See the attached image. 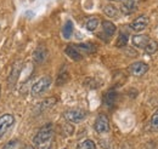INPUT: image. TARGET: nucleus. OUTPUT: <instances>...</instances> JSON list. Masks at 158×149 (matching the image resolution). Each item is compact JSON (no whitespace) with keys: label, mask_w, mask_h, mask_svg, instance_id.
Instances as JSON below:
<instances>
[{"label":"nucleus","mask_w":158,"mask_h":149,"mask_svg":"<svg viewBox=\"0 0 158 149\" xmlns=\"http://www.w3.org/2000/svg\"><path fill=\"white\" fill-rule=\"evenodd\" d=\"M51 85V78L50 76H43L39 80L32 86V95L33 96H40L45 91H48V89Z\"/></svg>","instance_id":"obj_2"},{"label":"nucleus","mask_w":158,"mask_h":149,"mask_svg":"<svg viewBox=\"0 0 158 149\" xmlns=\"http://www.w3.org/2000/svg\"><path fill=\"white\" fill-rule=\"evenodd\" d=\"M102 29H103V33L108 38H111L116 33V26L110 21H103L102 22Z\"/></svg>","instance_id":"obj_11"},{"label":"nucleus","mask_w":158,"mask_h":149,"mask_svg":"<svg viewBox=\"0 0 158 149\" xmlns=\"http://www.w3.org/2000/svg\"><path fill=\"white\" fill-rule=\"evenodd\" d=\"M143 50H145V52L148 54V55H153V54H156L158 50V42L156 41V40H150L148 44L146 45V47H145Z\"/></svg>","instance_id":"obj_15"},{"label":"nucleus","mask_w":158,"mask_h":149,"mask_svg":"<svg viewBox=\"0 0 158 149\" xmlns=\"http://www.w3.org/2000/svg\"><path fill=\"white\" fill-rule=\"evenodd\" d=\"M153 149H155V148H153Z\"/></svg>","instance_id":"obj_27"},{"label":"nucleus","mask_w":158,"mask_h":149,"mask_svg":"<svg viewBox=\"0 0 158 149\" xmlns=\"http://www.w3.org/2000/svg\"><path fill=\"white\" fill-rule=\"evenodd\" d=\"M150 40L151 39H150L148 35H143V34L135 35V37H133V45L139 47V49H145Z\"/></svg>","instance_id":"obj_9"},{"label":"nucleus","mask_w":158,"mask_h":149,"mask_svg":"<svg viewBox=\"0 0 158 149\" xmlns=\"http://www.w3.org/2000/svg\"><path fill=\"white\" fill-rule=\"evenodd\" d=\"M122 149H128V148H125V147H123V148H122Z\"/></svg>","instance_id":"obj_25"},{"label":"nucleus","mask_w":158,"mask_h":149,"mask_svg":"<svg viewBox=\"0 0 158 149\" xmlns=\"http://www.w3.org/2000/svg\"><path fill=\"white\" fill-rule=\"evenodd\" d=\"M33 57H34V61H35L37 63H44L45 59H46V57H48V50H46L44 46H39V47L34 51Z\"/></svg>","instance_id":"obj_10"},{"label":"nucleus","mask_w":158,"mask_h":149,"mask_svg":"<svg viewBox=\"0 0 158 149\" xmlns=\"http://www.w3.org/2000/svg\"><path fill=\"white\" fill-rule=\"evenodd\" d=\"M68 79H69V76H68V73L67 72H61L59 75V78H57V80H56V85H63V84H66L67 81H68Z\"/></svg>","instance_id":"obj_22"},{"label":"nucleus","mask_w":158,"mask_h":149,"mask_svg":"<svg viewBox=\"0 0 158 149\" xmlns=\"http://www.w3.org/2000/svg\"><path fill=\"white\" fill-rule=\"evenodd\" d=\"M72 33H73V23L72 21H67L62 28V35L64 39H69L72 37Z\"/></svg>","instance_id":"obj_14"},{"label":"nucleus","mask_w":158,"mask_h":149,"mask_svg":"<svg viewBox=\"0 0 158 149\" xmlns=\"http://www.w3.org/2000/svg\"><path fill=\"white\" fill-rule=\"evenodd\" d=\"M147 70H148V66L143 62H135L128 68V72L134 76H141L145 73H147Z\"/></svg>","instance_id":"obj_6"},{"label":"nucleus","mask_w":158,"mask_h":149,"mask_svg":"<svg viewBox=\"0 0 158 149\" xmlns=\"http://www.w3.org/2000/svg\"><path fill=\"white\" fill-rule=\"evenodd\" d=\"M77 50H80L83 52H88V54H93L95 51V46L90 42H86V44H79L77 46H74Z\"/></svg>","instance_id":"obj_18"},{"label":"nucleus","mask_w":158,"mask_h":149,"mask_svg":"<svg viewBox=\"0 0 158 149\" xmlns=\"http://www.w3.org/2000/svg\"><path fill=\"white\" fill-rule=\"evenodd\" d=\"M16 147H17V141H16V139H14V141L7 142V143L2 147V149H16Z\"/></svg>","instance_id":"obj_23"},{"label":"nucleus","mask_w":158,"mask_h":149,"mask_svg":"<svg viewBox=\"0 0 158 149\" xmlns=\"http://www.w3.org/2000/svg\"><path fill=\"white\" fill-rule=\"evenodd\" d=\"M150 127L152 131H158V109L153 113L150 120Z\"/></svg>","instance_id":"obj_20"},{"label":"nucleus","mask_w":158,"mask_h":149,"mask_svg":"<svg viewBox=\"0 0 158 149\" xmlns=\"http://www.w3.org/2000/svg\"><path fill=\"white\" fill-rule=\"evenodd\" d=\"M64 119L69 123H80L81 120L85 119L86 112L84 109H69L63 114Z\"/></svg>","instance_id":"obj_3"},{"label":"nucleus","mask_w":158,"mask_h":149,"mask_svg":"<svg viewBox=\"0 0 158 149\" xmlns=\"http://www.w3.org/2000/svg\"><path fill=\"white\" fill-rule=\"evenodd\" d=\"M22 149H35L34 147H31V146H26L24 148H22Z\"/></svg>","instance_id":"obj_24"},{"label":"nucleus","mask_w":158,"mask_h":149,"mask_svg":"<svg viewBox=\"0 0 158 149\" xmlns=\"http://www.w3.org/2000/svg\"><path fill=\"white\" fill-rule=\"evenodd\" d=\"M77 149H96V146H95V143H94L93 141H90V139H85V141H83V142L78 143Z\"/></svg>","instance_id":"obj_19"},{"label":"nucleus","mask_w":158,"mask_h":149,"mask_svg":"<svg viewBox=\"0 0 158 149\" xmlns=\"http://www.w3.org/2000/svg\"><path fill=\"white\" fill-rule=\"evenodd\" d=\"M128 34L127 33H120L119 34L118 39H117V46L118 47H123V46H125L127 45V42H128Z\"/></svg>","instance_id":"obj_21"},{"label":"nucleus","mask_w":158,"mask_h":149,"mask_svg":"<svg viewBox=\"0 0 158 149\" xmlns=\"http://www.w3.org/2000/svg\"><path fill=\"white\" fill-rule=\"evenodd\" d=\"M116 99H117V91L116 90H110L103 97L105 104L108 106V107H112L116 103Z\"/></svg>","instance_id":"obj_12"},{"label":"nucleus","mask_w":158,"mask_h":149,"mask_svg":"<svg viewBox=\"0 0 158 149\" xmlns=\"http://www.w3.org/2000/svg\"><path fill=\"white\" fill-rule=\"evenodd\" d=\"M52 136H54V129L52 125H45L41 127L39 132L34 136V146L37 149H49L52 142Z\"/></svg>","instance_id":"obj_1"},{"label":"nucleus","mask_w":158,"mask_h":149,"mask_svg":"<svg viewBox=\"0 0 158 149\" xmlns=\"http://www.w3.org/2000/svg\"><path fill=\"white\" fill-rule=\"evenodd\" d=\"M112 1H118V0H112Z\"/></svg>","instance_id":"obj_26"},{"label":"nucleus","mask_w":158,"mask_h":149,"mask_svg":"<svg viewBox=\"0 0 158 149\" xmlns=\"http://www.w3.org/2000/svg\"><path fill=\"white\" fill-rule=\"evenodd\" d=\"M95 131L98 133H107L110 131V121L105 114H100L95 121Z\"/></svg>","instance_id":"obj_4"},{"label":"nucleus","mask_w":158,"mask_h":149,"mask_svg":"<svg viewBox=\"0 0 158 149\" xmlns=\"http://www.w3.org/2000/svg\"><path fill=\"white\" fill-rule=\"evenodd\" d=\"M64 52H66V55H67V56H69L73 61H80V59L83 58L81 54L79 52L74 46H67V47H66V50H64Z\"/></svg>","instance_id":"obj_13"},{"label":"nucleus","mask_w":158,"mask_h":149,"mask_svg":"<svg viewBox=\"0 0 158 149\" xmlns=\"http://www.w3.org/2000/svg\"><path fill=\"white\" fill-rule=\"evenodd\" d=\"M15 123V118L11 114H4L0 116V139Z\"/></svg>","instance_id":"obj_5"},{"label":"nucleus","mask_w":158,"mask_h":149,"mask_svg":"<svg viewBox=\"0 0 158 149\" xmlns=\"http://www.w3.org/2000/svg\"><path fill=\"white\" fill-rule=\"evenodd\" d=\"M103 12L106 16L111 17V18H116L118 17V10L113 6V5H107L105 9H103Z\"/></svg>","instance_id":"obj_17"},{"label":"nucleus","mask_w":158,"mask_h":149,"mask_svg":"<svg viewBox=\"0 0 158 149\" xmlns=\"http://www.w3.org/2000/svg\"><path fill=\"white\" fill-rule=\"evenodd\" d=\"M139 5V0H124L120 6V11L124 15H131L136 11Z\"/></svg>","instance_id":"obj_8"},{"label":"nucleus","mask_w":158,"mask_h":149,"mask_svg":"<svg viewBox=\"0 0 158 149\" xmlns=\"http://www.w3.org/2000/svg\"><path fill=\"white\" fill-rule=\"evenodd\" d=\"M148 23H150L148 17L142 15V16H139L138 18H135L130 23V28L133 30H135V32H141V30H143L148 26Z\"/></svg>","instance_id":"obj_7"},{"label":"nucleus","mask_w":158,"mask_h":149,"mask_svg":"<svg viewBox=\"0 0 158 149\" xmlns=\"http://www.w3.org/2000/svg\"><path fill=\"white\" fill-rule=\"evenodd\" d=\"M99 24H100V19L98 18V17H90V18L86 21L85 27H86L88 30L93 32V30H95V29L99 27Z\"/></svg>","instance_id":"obj_16"}]
</instances>
